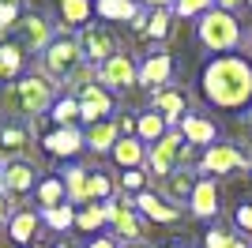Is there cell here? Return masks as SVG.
<instances>
[{
  "mask_svg": "<svg viewBox=\"0 0 252 248\" xmlns=\"http://www.w3.org/2000/svg\"><path fill=\"white\" fill-rule=\"evenodd\" d=\"M72 98L79 102V124H98V121H113L117 105H113V94L98 87V83H87L79 91H72Z\"/></svg>",
  "mask_w": 252,
  "mask_h": 248,
  "instance_id": "cell-8",
  "label": "cell"
},
{
  "mask_svg": "<svg viewBox=\"0 0 252 248\" xmlns=\"http://www.w3.org/2000/svg\"><path fill=\"white\" fill-rule=\"evenodd\" d=\"M75 41H79L83 61L91 64V68H98V64H105L109 57H117V53H121V38L113 34V27H109V23H94V19H91L87 27H79Z\"/></svg>",
  "mask_w": 252,
  "mask_h": 248,
  "instance_id": "cell-5",
  "label": "cell"
},
{
  "mask_svg": "<svg viewBox=\"0 0 252 248\" xmlns=\"http://www.w3.org/2000/svg\"><path fill=\"white\" fill-rule=\"evenodd\" d=\"M177 132L185 135V143L196 147V151H207L211 143H219V124L203 113H189L185 121L177 124Z\"/></svg>",
  "mask_w": 252,
  "mask_h": 248,
  "instance_id": "cell-14",
  "label": "cell"
},
{
  "mask_svg": "<svg viewBox=\"0 0 252 248\" xmlns=\"http://www.w3.org/2000/svg\"><path fill=\"white\" fill-rule=\"evenodd\" d=\"M61 181H64V192H68V203L72 207H87L91 203V165H68L61 173Z\"/></svg>",
  "mask_w": 252,
  "mask_h": 248,
  "instance_id": "cell-21",
  "label": "cell"
},
{
  "mask_svg": "<svg viewBox=\"0 0 252 248\" xmlns=\"http://www.w3.org/2000/svg\"><path fill=\"white\" fill-rule=\"evenodd\" d=\"M42 222L49 229H57V233H68V229H75V207L61 203V207H53V211H42Z\"/></svg>",
  "mask_w": 252,
  "mask_h": 248,
  "instance_id": "cell-30",
  "label": "cell"
},
{
  "mask_svg": "<svg viewBox=\"0 0 252 248\" xmlns=\"http://www.w3.org/2000/svg\"><path fill=\"white\" fill-rule=\"evenodd\" d=\"M0 155H4V162L31 158V128L19 121H4L0 124Z\"/></svg>",
  "mask_w": 252,
  "mask_h": 248,
  "instance_id": "cell-17",
  "label": "cell"
},
{
  "mask_svg": "<svg viewBox=\"0 0 252 248\" xmlns=\"http://www.w3.org/2000/svg\"><path fill=\"white\" fill-rule=\"evenodd\" d=\"M31 248H53V245H31Z\"/></svg>",
  "mask_w": 252,
  "mask_h": 248,
  "instance_id": "cell-49",
  "label": "cell"
},
{
  "mask_svg": "<svg viewBox=\"0 0 252 248\" xmlns=\"http://www.w3.org/2000/svg\"><path fill=\"white\" fill-rule=\"evenodd\" d=\"M249 177H252V162H249Z\"/></svg>",
  "mask_w": 252,
  "mask_h": 248,
  "instance_id": "cell-50",
  "label": "cell"
},
{
  "mask_svg": "<svg viewBox=\"0 0 252 248\" xmlns=\"http://www.w3.org/2000/svg\"><path fill=\"white\" fill-rule=\"evenodd\" d=\"M0 79H4V68H0Z\"/></svg>",
  "mask_w": 252,
  "mask_h": 248,
  "instance_id": "cell-51",
  "label": "cell"
},
{
  "mask_svg": "<svg viewBox=\"0 0 252 248\" xmlns=\"http://www.w3.org/2000/svg\"><path fill=\"white\" fill-rule=\"evenodd\" d=\"M109 158H113V165L125 173V169H147V147L139 143L136 135H121L113 143V151H109Z\"/></svg>",
  "mask_w": 252,
  "mask_h": 248,
  "instance_id": "cell-20",
  "label": "cell"
},
{
  "mask_svg": "<svg viewBox=\"0 0 252 248\" xmlns=\"http://www.w3.org/2000/svg\"><path fill=\"white\" fill-rule=\"evenodd\" d=\"M49 117H53V124H57V128H79V102H75L72 94H64V98H57V102H53Z\"/></svg>",
  "mask_w": 252,
  "mask_h": 248,
  "instance_id": "cell-28",
  "label": "cell"
},
{
  "mask_svg": "<svg viewBox=\"0 0 252 248\" xmlns=\"http://www.w3.org/2000/svg\"><path fill=\"white\" fill-rule=\"evenodd\" d=\"M245 121H249V128H252V109H245Z\"/></svg>",
  "mask_w": 252,
  "mask_h": 248,
  "instance_id": "cell-46",
  "label": "cell"
},
{
  "mask_svg": "<svg viewBox=\"0 0 252 248\" xmlns=\"http://www.w3.org/2000/svg\"><path fill=\"white\" fill-rule=\"evenodd\" d=\"M121 248H151L147 241H132V245H121Z\"/></svg>",
  "mask_w": 252,
  "mask_h": 248,
  "instance_id": "cell-44",
  "label": "cell"
},
{
  "mask_svg": "<svg viewBox=\"0 0 252 248\" xmlns=\"http://www.w3.org/2000/svg\"><path fill=\"white\" fill-rule=\"evenodd\" d=\"M151 109H155V113L166 121V128H177V124L192 113V109H189V91L169 83V87L155 91V98H151Z\"/></svg>",
  "mask_w": 252,
  "mask_h": 248,
  "instance_id": "cell-11",
  "label": "cell"
},
{
  "mask_svg": "<svg viewBox=\"0 0 252 248\" xmlns=\"http://www.w3.org/2000/svg\"><path fill=\"white\" fill-rule=\"evenodd\" d=\"M38 181L42 177H38V165L31 158H11V162H4V185H0V192L19 203V196H31L38 188Z\"/></svg>",
  "mask_w": 252,
  "mask_h": 248,
  "instance_id": "cell-9",
  "label": "cell"
},
{
  "mask_svg": "<svg viewBox=\"0 0 252 248\" xmlns=\"http://www.w3.org/2000/svg\"><path fill=\"white\" fill-rule=\"evenodd\" d=\"M196 181H200L196 169H173L169 177L158 181V196H166L169 203L185 207V203H189V196H192V188H196Z\"/></svg>",
  "mask_w": 252,
  "mask_h": 248,
  "instance_id": "cell-18",
  "label": "cell"
},
{
  "mask_svg": "<svg viewBox=\"0 0 252 248\" xmlns=\"http://www.w3.org/2000/svg\"><path fill=\"white\" fill-rule=\"evenodd\" d=\"M139 8H151V11H173V0H136Z\"/></svg>",
  "mask_w": 252,
  "mask_h": 248,
  "instance_id": "cell-40",
  "label": "cell"
},
{
  "mask_svg": "<svg viewBox=\"0 0 252 248\" xmlns=\"http://www.w3.org/2000/svg\"><path fill=\"white\" fill-rule=\"evenodd\" d=\"M15 34H19V49H31V53H45L49 49V41L57 38L49 27V19L45 15H38V11H23L19 23H15Z\"/></svg>",
  "mask_w": 252,
  "mask_h": 248,
  "instance_id": "cell-10",
  "label": "cell"
},
{
  "mask_svg": "<svg viewBox=\"0 0 252 248\" xmlns=\"http://www.w3.org/2000/svg\"><path fill=\"white\" fill-rule=\"evenodd\" d=\"M147 19H151V15H147V11H143V8H139V15H136V19H132V23H128V27H132V31H136V34H143V31H147Z\"/></svg>",
  "mask_w": 252,
  "mask_h": 248,
  "instance_id": "cell-42",
  "label": "cell"
},
{
  "mask_svg": "<svg viewBox=\"0 0 252 248\" xmlns=\"http://www.w3.org/2000/svg\"><path fill=\"white\" fill-rule=\"evenodd\" d=\"M200 169H203V177H233V173H241V169H249V155H245L237 143L219 139V143H211L200 155L196 173H200Z\"/></svg>",
  "mask_w": 252,
  "mask_h": 248,
  "instance_id": "cell-6",
  "label": "cell"
},
{
  "mask_svg": "<svg viewBox=\"0 0 252 248\" xmlns=\"http://www.w3.org/2000/svg\"><path fill=\"white\" fill-rule=\"evenodd\" d=\"M87 248H121V245H117L109 233H102V237H91V245H87Z\"/></svg>",
  "mask_w": 252,
  "mask_h": 248,
  "instance_id": "cell-41",
  "label": "cell"
},
{
  "mask_svg": "<svg viewBox=\"0 0 252 248\" xmlns=\"http://www.w3.org/2000/svg\"><path fill=\"white\" fill-rule=\"evenodd\" d=\"M0 185H4V162H0Z\"/></svg>",
  "mask_w": 252,
  "mask_h": 248,
  "instance_id": "cell-48",
  "label": "cell"
},
{
  "mask_svg": "<svg viewBox=\"0 0 252 248\" xmlns=\"http://www.w3.org/2000/svg\"><path fill=\"white\" fill-rule=\"evenodd\" d=\"M169 34H173V11H151L143 38H151V41H166Z\"/></svg>",
  "mask_w": 252,
  "mask_h": 248,
  "instance_id": "cell-32",
  "label": "cell"
},
{
  "mask_svg": "<svg viewBox=\"0 0 252 248\" xmlns=\"http://www.w3.org/2000/svg\"><path fill=\"white\" fill-rule=\"evenodd\" d=\"M249 41H252V34H249Z\"/></svg>",
  "mask_w": 252,
  "mask_h": 248,
  "instance_id": "cell-52",
  "label": "cell"
},
{
  "mask_svg": "<svg viewBox=\"0 0 252 248\" xmlns=\"http://www.w3.org/2000/svg\"><path fill=\"white\" fill-rule=\"evenodd\" d=\"M196 41L211 57H226V53H237L245 41V27L233 11H222V8H211L196 19Z\"/></svg>",
  "mask_w": 252,
  "mask_h": 248,
  "instance_id": "cell-3",
  "label": "cell"
},
{
  "mask_svg": "<svg viewBox=\"0 0 252 248\" xmlns=\"http://www.w3.org/2000/svg\"><path fill=\"white\" fill-rule=\"evenodd\" d=\"M189 211L200 218V222H215V218H219L222 203H219V185H215V177L200 173V181H196V188H192V196H189Z\"/></svg>",
  "mask_w": 252,
  "mask_h": 248,
  "instance_id": "cell-13",
  "label": "cell"
},
{
  "mask_svg": "<svg viewBox=\"0 0 252 248\" xmlns=\"http://www.w3.org/2000/svg\"><path fill=\"white\" fill-rule=\"evenodd\" d=\"M53 102H57V83L45 79L42 72L34 75H23V79L8 83L4 91H0V109L8 117H27V121H38L42 113H49Z\"/></svg>",
  "mask_w": 252,
  "mask_h": 248,
  "instance_id": "cell-2",
  "label": "cell"
},
{
  "mask_svg": "<svg viewBox=\"0 0 252 248\" xmlns=\"http://www.w3.org/2000/svg\"><path fill=\"white\" fill-rule=\"evenodd\" d=\"M203 98L215 109H252V61L245 53H226V57H211L200 75Z\"/></svg>",
  "mask_w": 252,
  "mask_h": 248,
  "instance_id": "cell-1",
  "label": "cell"
},
{
  "mask_svg": "<svg viewBox=\"0 0 252 248\" xmlns=\"http://www.w3.org/2000/svg\"><path fill=\"white\" fill-rule=\"evenodd\" d=\"M57 4H61L64 27H87L94 15V0H57Z\"/></svg>",
  "mask_w": 252,
  "mask_h": 248,
  "instance_id": "cell-27",
  "label": "cell"
},
{
  "mask_svg": "<svg viewBox=\"0 0 252 248\" xmlns=\"http://www.w3.org/2000/svg\"><path fill=\"white\" fill-rule=\"evenodd\" d=\"M207 248H252V241H249V237H241V233L211 229V233H207Z\"/></svg>",
  "mask_w": 252,
  "mask_h": 248,
  "instance_id": "cell-35",
  "label": "cell"
},
{
  "mask_svg": "<svg viewBox=\"0 0 252 248\" xmlns=\"http://www.w3.org/2000/svg\"><path fill=\"white\" fill-rule=\"evenodd\" d=\"M83 49H79V41L72 34H57L49 41V49L42 53V75L53 83H68L79 68H83Z\"/></svg>",
  "mask_w": 252,
  "mask_h": 248,
  "instance_id": "cell-4",
  "label": "cell"
},
{
  "mask_svg": "<svg viewBox=\"0 0 252 248\" xmlns=\"http://www.w3.org/2000/svg\"><path fill=\"white\" fill-rule=\"evenodd\" d=\"M173 57L169 53H147L143 64H139V87H151V91H162L173 79Z\"/></svg>",
  "mask_w": 252,
  "mask_h": 248,
  "instance_id": "cell-15",
  "label": "cell"
},
{
  "mask_svg": "<svg viewBox=\"0 0 252 248\" xmlns=\"http://www.w3.org/2000/svg\"><path fill=\"white\" fill-rule=\"evenodd\" d=\"M245 0H215V8H222V11H233L237 15V8H241Z\"/></svg>",
  "mask_w": 252,
  "mask_h": 248,
  "instance_id": "cell-43",
  "label": "cell"
},
{
  "mask_svg": "<svg viewBox=\"0 0 252 248\" xmlns=\"http://www.w3.org/2000/svg\"><path fill=\"white\" fill-rule=\"evenodd\" d=\"M42 147H45V155H53V158H75L87 147L83 143V128H53V132L42 139Z\"/></svg>",
  "mask_w": 252,
  "mask_h": 248,
  "instance_id": "cell-19",
  "label": "cell"
},
{
  "mask_svg": "<svg viewBox=\"0 0 252 248\" xmlns=\"http://www.w3.org/2000/svg\"><path fill=\"white\" fill-rule=\"evenodd\" d=\"M91 203H105V199H113V192H117V181L105 169H91Z\"/></svg>",
  "mask_w": 252,
  "mask_h": 248,
  "instance_id": "cell-31",
  "label": "cell"
},
{
  "mask_svg": "<svg viewBox=\"0 0 252 248\" xmlns=\"http://www.w3.org/2000/svg\"><path fill=\"white\" fill-rule=\"evenodd\" d=\"M211 8H215V0H173V15L177 19H200Z\"/></svg>",
  "mask_w": 252,
  "mask_h": 248,
  "instance_id": "cell-36",
  "label": "cell"
},
{
  "mask_svg": "<svg viewBox=\"0 0 252 248\" xmlns=\"http://www.w3.org/2000/svg\"><path fill=\"white\" fill-rule=\"evenodd\" d=\"M132 203H136V211H139L143 218H147V222H158V226H169V222H177V218L185 215V207L169 203L166 196H158L155 188H147V192H139V196L132 199Z\"/></svg>",
  "mask_w": 252,
  "mask_h": 248,
  "instance_id": "cell-12",
  "label": "cell"
},
{
  "mask_svg": "<svg viewBox=\"0 0 252 248\" xmlns=\"http://www.w3.org/2000/svg\"><path fill=\"white\" fill-rule=\"evenodd\" d=\"M0 68H4V79H11V83L23 72V49L15 41H4V45H0Z\"/></svg>",
  "mask_w": 252,
  "mask_h": 248,
  "instance_id": "cell-33",
  "label": "cell"
},
{
  "mask_svg": "<svg viewBox=\"0 0 252 248\" xmlns=\"http://www.w3.org/2000/svg\"><path fill=\"white\" fill-rule=\"evenodd\" d=\"M166 132H169L166 121H162L155 109H147V113H139V117H136V139H139L143 147H155Z\"/></svg>",
  "mask_w": 252,
  "mask_h": 248,
  "instance_id": "cell-26",
  "label": "cell"
},
{
  "mask_svg": "<svg viewBox=\"0 0 252 248\" xmlns=\"http://www.w3.org/2000/svg\"><path fill=\"white\" fill-rule=\"evenodd\" d=\"M105 226V211L102 203H87V207H75V229L79 233H94V229Z\"/></svg>",
  "mask_w": 252,
  "mask_h": 248,
  "instance_id": "cell-29",
  "label": "cell"
},
{
  "mask_svg": "<svg viewBox=\"0 0 252 248\" xmlns=\"http://www.w3.org/2000/svg\"><path fill=\"white\" fill-rule=\"evenodd\" d=\"M94 15L105 19L109 27L113 23H132L139 15V4L136 0H94Z\"/></svg>",
  "mask_w": 252,
  "mask_h": 248,
  "instance_id": "cell-23",
  "label": "cell"
},
{
  "mask_svg": "<svg viewBox=\"0 0 252 248\" xmlns=\"http://www.w3.org/2000/svg\"><path fill=\"white\" fill-rule=\"evenodd\" d=\"M117 139H121L117 121H98V124H87V128H83V143L91 147L94 155H109Z\"/></svg>",
  "mask_w": 252,
  "mask_h": 248,
  "instance_id": "cell-22",
  "label": "cell"
},
{
  "mask_svg": "<svg viewBox=\"0 0 252 248\" xmlns=\"http://www.w3.org/2000/svg\"><path fill=\"white\" fill-rule=\"evenodd\" d=\"M38 226H42V215H38V211H15V215L8 218V237L15 241V245H31Z\"/></svg>",
  "mask_w": 252,
  "mask_h": 248,
  "instance_id": "cell-24",
  "label": "cell"
},
{
  "mask_svg": "<svg viewBox=\"0 0 252 248\" xmlns=\"http://www.w3.org/2000/svg\"><path fill=\"white\" fill-rule=\"evenodd\" d=\"M147 185H151L147 169H125V173H121V188H125V196H132V199H136L139 192H147Z\"/></svg>",
  "mask_w": 252,
  "mask_h": 248,
  "instance_id": "cell-34",
  "label": "cell"
},
{
  "mask_svg": "<svg viewBox=\"0 0 252 248\" xmlns=\"http://www.w3.org/2000/svg\"><path fill=\"white\" fill-rule=\"evenodd\" d=\"M166 248H189V245H185V241H173V245H166Z\"/></svg>",
  "mask_w": 252,
  "mask_h": 248,
  "instance_id": "cell-45",
  "label": "cell"
},
{
  "mask_svg": "<svg viewBox=\"0 0 252 248\" xmlns=\"http://www.w3.org/2000/svg\"><path fill=\"white\" fill-rule=\"evenodd\" d=\"M109 229H113V237H121L125 245H132V241H143V233H147V218L136 211L132 196H125V207L117 211V218L109 222Z\"/></svg>",
  "mask_w": 252,
  "mask_h": 248,
  "instance_id": "cell-16",
  "label": "cell"
},
{
  "mask_svg": "<svg viewBox=\"0 0 252 248\" xmlns=\"http://www.w3.org/2000/svg\"><path fill=\"white\" fill-rule=\"evenodd\" d=\"M57 248H75V245H68V241H61V245H57Z\"/></svg>",
  "mask_w": 252,
  "mask_h": 248,
  "instance_id": "cell-47",
  "label": "cell"
},
{
  "mask_svg": "<svg viewBox=\"0 0 252 248\" xmlns=\"http://www.w3.org/2000/svg\"><path fill=\"white\" fill-rule=\"evenodd\" d=\"M11 215H15V199H11V196H4V192H0V226H4V222H8Z\"/></svg>",
  "mask_w": 252,
  "mask_h": 248,
  "instance_id": "cell-39",
  "label": "cell"
},
{
  "mask_svg": "<svg viewBox=\"0 0 252 248\" xmlns=\"http://www.w3.org/2000/svg\"><path fill=\"white\" fill-rule=\"evenodd\" d=\"M34 196H38V207H42V211H53V207L68 203V192H64L61 173H57V177H42L38 188H34Z\"/></svg>",
  "mask_w": 252,
  "mask_h": 248,
  "instance_id": "cell-25",
  "label": "cell"
},
{
  "mask_svg": "<svg viewBox=\"0 0 252 248\" xmlns=\"http://www.w3.org/2000/svg\"><path fill=\"white\" fill-rule=\"evenodd\" d=\"M94 83L98 87H105L109 94H121V91H132L139 83V64L132 53H117V57H109L105 64H98L94 68Z\"/></svg>",
  "mask_w": 252,
  "mask_h": 248,
  "instance_id": "cell-7",
  "label": "cell"
},
{
  "mask_svg": "<svg viewBox=\"0 0 252 248\" xmlns=\"http://www.w3.org/2000/svg\"><path fill=\"white\" fill-rule=\"evenodd\" d=\"M233 226H237V233H241V237H249V241H252V199H249V203H241L237 211H233Z\"/></svg>",
  "mask_w": 252,
  "mask_h": 248,
  "instance_id": "cell-37",
  "label": "cell"
},
{
  "mask_svg": "<svg viewBox=\"0 0 252 248\" xmlns=\"http://www.w3.org/2000/svg\"><path fill=\"white\" fill-rule=\"evenodd\" d=\"M117 121V132L121 135H136V117L132 113H121V117H113Z\"/></svg>",
  "mask_w": 252,
  "mask_h": 248,
  "instance_id": "cell-38",
  "label": "cell"
}]
</instances>
